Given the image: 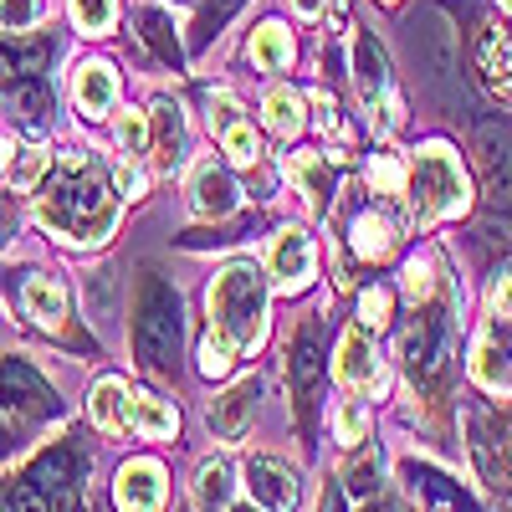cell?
Masks as SVG:
<instances>
[{
    "instance_id": "cell-1",
    "label": "cell",
    "mask_w": 512,
    "mask_h": 512,
    "mask_svg": "<svg viewBox=\"0 0 512 512\" xmlns=\"http://www.w3.org/2000/svg\"><path fill=\"white\" fill-rule=\"evenodd\" d=\"M36 221L72 246H98L118 226V190L93 154L52 159L47 180L36 185Z\"/></svg>"
},
{
    "instance_id": "cell-2",
    "label": "cell",
    "mask_w": 512,
    "mask_h": 512,
    "mask_svg": "<svg viewBox=\"0 0 512 512\" xmlns=\"http://www.w3.org/2000/svg\"><path fill=\"white\" fill-rule=\"evenodd\" d=\"M262 338H267V277L246 262H236L210 287V333L200 344V369L210 379H221Z\"/></svg>"
},
{
    "instance_id": "cell-3",
    "label": "cell",
    "mask_w": 512,
    "mask_h": 512,
    "mask_svg": "<svg viewBox=\"0 0 512 512\" xmlns=\"http://www.w3.org/2000/svg\"><path fill=\"white\" fill-rule=\"evenodd\" d=\"M405 195H410V221L415 226H436L446 216H461V210L472 205V185H466V169H461L456 149L451 144H425L415 154Z\"/></svg>"
},
{
    "instance_id": "cell-4",
    "label": "cell",
    "mask_w": 512,
    "mask_h": 512,
    "mask_svg": "<svg viewBox=\"0 0 512 512\" xmlns=\"http://www.w3.org/2000/svg\"><path fill=\"white\" fill-rule=\"evenodd\" d=\"M180 338H185V318H180V292L149 277L139 287V303H134V354L154 369L169 374L180 359Z\"/></svg>"
},
{
    "instance_id": "cell-5",
    "label": "cell",
    "mask_w": 512,
    "mask_h": 512,
    "mask_svg": "<svg viewBox=\"0 0 512 512\" xmlns=\"http://www.w3.org/2000/svg\"><path fill=\"white\" fill-rule=\"evenodd\" d=\"M354 82H359V93H364V108L374 113V123L384 118V128H400L405 123V103L395 93V82H390V57H384V47L359 31L354 36Z\"/></svg>"
},
{
    "instance_id": "cell-6",
    "label": "cell",
    "mask_w": 512,
    "mask_h": 512,
    "mask_svg": "<svg viewBox=\"0 0 512 512\" xmlns=\"http://www.w3.org/2000/svg\"><path fill=\"white\" fill-rule=\"evenodd\" d=\"M400 359H405L415 384H436L446 374V359H451V323H446V313H415V323L400 338Z\"/></svg>"
},
{
    "instance_id": "cell-7",
    "label": "cell",
    "mask_w": 512,
    "mask_h": 512,
    "mask_svg": "<svg viewBox=\"0 0 512 512\" xmlns=\"http://www.w3.org/2000/svg\"><path fill=\"white\" fill-rule=\"evenodd\" d=\"M0 410H11L16 420H52L57 395L26 359H0Z\"/></svg>"
},
{
    "instance_id": "cell-8",
    "label": "cell",
    "mask_w": 512,
    "mask_h": 512,
    "mask_svg": "<svg viewBox=\"0 0 512 512\" xmlns=\"http://www.w3.org/2000/svg\"><path fill=\"white\" fill-rule=\"evenodd\" d=\"M26 482L52 502V512H82V456L77 451H41Z\"/></svg>"
},
{
    "instance_id": "cell-9",
    "label": "cell",
    "mask_w": 512,
    "mask_h": 512,
    "mask_svg": "<svg viewBox=\"0 0 512 512\" xmlns=\"http://www.w3.org/2000/svg\"><path fill=\"white\" fill-rule=\"evenodd\" d=\"M477 154H482L492 216L512 221V123H482L477 128Z\"/></svg>"
},
{
    "instance_id": "cell-10",
    "label": "cell",
    "mask_w": 512,
    "mask_h": 512,
    "mask_svg": "<svg viewBox=\"0 0 512 512\" xmlns=\"http://www.w3.org/2000/svg\"><path fill=\"white\" fill-rule=\"evenodd\" d=\"M472 456L487 482H512V415L507 410H472Z\"/></svg>"
},
{
    "instance_id": "cell-11",
    "label": "cell",
    "mask_w": 512,
    "mask_h": 512,
    "mask_svg": "<svg viewBox=\"0 0 512 512\" xmlns=\"http://www.w3.org/2000/svg\"><path fill=\"white\" fill-rule=\"evenodd\" d=\"M472 379L492 395H512V318L487 313V328L472 349Z\"/></svg>"
},
{
    "instance_id": "cell-12",
    "label": "cell",
    "mask_w": 512,
    "mask_h": 512,
    "mask_svg": "<svg viewBox=\"0 0 512 512\" xmlns=\"http://www.w3.org/2000/svg\"><path fill=\"white\" fill-rule=\"evenodd\" d=\"M313 272H318V251H313V236L308 231H282L277 241H272V251H267V277H272V287L277 292H303L308 282H313Z\"/></svg>"
},
{
    "instance_id": "cell-13",
    "label": "cell",
    "mask_w": 512,
    "mask_h": 512,
    "mask_svg": "<svg viewBox=\"0 0 512 512\" xmlns=\"http://www.w3.org/2000/svg\"><path fill=\"white\" fill-rule=\"evenodd\" d=\"M164 492H169L164 466H159V461H149V456L128 461L123 472H118V482H113L118 512H164Z\"/></svg>"
},
{
    "instance_id": "cell-14",
    "label": "cell",
    "mask_w": 512,
    "mask_h": 512,
    "mask_svg": "<svg viewBox=\"0 0 512 512\" xmlns=\"http://www.w3.org/2000/svg\"><path fill=\"white\" fill-rule=\"evenodd\" d=\"M246 492L262 512H292L297 507V477L292 466L272 461V456H251L246 461Z\"/></svg>"
},
{
    "instance_id": "cell-15",
    "label": "cell",
    "mask_w": 512,
    "mask_h": 512,
    "mask_svg": "<svg viewBox=\"0 0 512 512\" xmlns=\"http://www.w3.org/2000/svg\"><path fill=\"white\" fill-rule=\"evenodd\" d=\"M333 369H338V379H344L349 390H364V395L384 390V369H379V359H374V349H369V338H364V323L338 338V359H333Z\"/></svg>"
},
{
    "instance_id": "cell-16",
    "label": "cell",
    "mask_w": 512,
    "mask_h": 512,
    "mask_svg": "<svg viewBox=\"0 0 512 512\" xmlns=\"http://www.w3.org/2000/svg\"><path fill=\"white\" fill-rule=\"evenodd\" d=\"M287 175L297 180V190H303V200H308L313 216H328V205H333V195H338V169H333V159L297 149V154L287 159Z\"/></svg>"
},
{
    "instance_id": "cell-17",
    "label": "cell",
    "mask_w": 512,
    "mask_h": 512,
    "mask_svg": "<svg viewBox=\"0 0 512 512\" xmlns=\"http://www.w3.org/2000/svg\"><path fill=\"white\" fill-rule=\"evenodd\" d=\"M210 128L221 134L231 164H256V154H262V149H256V128L241 118V108H236L231 93H216V98H210Z\"/></svg>"
},
{
    "instance_id": "cell-18",
    "label": "cell",
    "mask_w": 512,
    "mask_h": 512,
    "mask_svg": "<svg viewBox=\"0 0 512 512\" xmlns=\"http://www.w3.org/2000/svg\"><path fill=\"white\" fill-rule=\"evenodd\" d=\"M256 395H262V384H256V379H236L226 395H216V400H210V410H205L210 431H216V436H226V441H236V436L246 431L251 410H256Z\"/></svg>"
},
{
    "instance_id": "cell-19",
    "label": "cell",
    "mask_w": 512,
    "mask_h": 512,
    "mask_svg": "<svg viewBox=\"0 0 512 512\" xmlns=\"http://www.w3.org/2000/svg\"><path fill=\"white\" fill-rule=\"evenodd\" d=\"M72 98H77L82 118H103L118 103V72L108 62H82L72 77Z\"/></svg>"
},
{
    "instance_id": "cell-20",
    "label": "cell",
    "mask_w": 512,
    "mask_h": 512,
    "mask_svg": "<svg viewBox=\"0 0 512 512\" xmlns=\"http://www.w3.org/2000/svg\"><path fill=\"white\" fill-rule=\"evenodd\" d=\"M149 149H154L159 169H175L185 159V113H180V103H169V98L154 103V113H149Z\"/></svg>"
},
{
    "instance_id": "cell-21",
    "label": "cell",
    "mask_w": 512,
    "mask_h": 512,
    "mask_svg": "<svg viewBox=\"0 0 512 512\" xmlns=\"http://www.w3.org/2000/svg\"><path fill=\"white\" fill-rule=\"evenodd\" d=\"M236 180L226 175V169H216V164H200L195 169V185H190V205H195V216H205V221H221V216H231L236 210Z\"/></svg>"
},
{
    "instance_id": "cell-22",
    "label": "cell",
    "mask_w": 512,
    "mask_h": 512,
    "mask_svg": "<svg viewBox=\"0 0 512 512\" xmlns=\"http://www.w3.org/2000/svg\"><path fill=\"white\" fill-rule=\"evenodd\" d=\"M405 477H410V492L425 502V512H477V502L461 492V482L431 472V466H410Z\"/></svg>"
},
{
    "instance_id": "cell-23",
    "label": "cell",
    "mask_w": 512,
    "mask_h": 512,
    "mask_svg": "<svg viewBox=\"0 0 512 512\" xmlns=\"http://www.w3.org/2000/svg\"><path fill=\"white\" fill-rule=\"evenodd\" d=\"M477 72L487 77V88L507 98L512 88V36L502 26H482L477 31Z\"/></svg>"
},
{
    "instance_id": "cell-24",
    "label": "cell",
    "mask_w": 512,
    "mask_h": 512,
    "mask_svg": "<svg viewBox=\"0 0 512 512\" xmlns=\"http://www.w3.org/2000/svg\"><path fill=\"white\" fill-rule=\"evenodd\" d=\"M47 67V41H0V88H26Z\"/></svg>"
},
{
    "instance_id": "cell-25",
    "label": "cell",
    "mask_w": 512,
    "mask_h": 512,
    "mask_svg": "<svg viewBox=\"0 0 512 512\" xmlns=\"http://www.w3.org/2000/svg\"><path fill=\"white\" fill-rule=\"evenodd\" d=\"M292 57H297V47H292V31L287 26L262 21V26L251 31V62L262 67V72H287Z\"/></svg>"
},
{
    "instance_id": "cell-26",
    "label": "cell",
    "mask_w": 512,
    "mask_h": 512,
    "mask_svg": "<svg viewBox=\"0 0 512 512\" xmlns=\"http://www.w3.org/2000/svg\"><path fill=\"white\" fill-rule=\"evenodd\" d=\"M262 118H267V128L277 139H297V134H303V123H308V103L297 98L292 88H267Z\"/></svg>"
},
{
    "instance_id": "cell-27",
    "label": "cell",
    "mask_w": 512,
    "mask_h": 512,
    "mask_svg": "<svg viewBox=\"0 0 512 512\" xmlns=\"http://www.w3.org/2000/svg\"><path fill=\"white\" fill-rule=\"evenodd\" d=\"M21 303H26V313H31L41 328H62V323H67V292H62L52 277H31V282L21 287Z\"/></svg>"
},
{
    "instance_id": "cell-28",
    "label": "cell",
    "mask_w": 512,
    "mask_h": 512,
    "mask_svg": "<svg viewBox=\"0 0 512 512\" xmlns=\"http://www.w3.org/2000/svg\"><path fill=\"white\" fill-rule=\"evenodd\" d=\"M287 369H292V390L297 395H313L318 390V374H323V349H318V333L303 328L292 338V349H287Z\"/></svg>"
},
{
    "instance_id": "cell-29",
    "label": "cell",
    "mask_w": 512,
    "mask_h": 512,
    "mask_svg": "<svg viewBox=\"0 0 512 512\" xmlns=\"http://www.w3.org/2000/svg\"><path fill=\"white\" fill-rule=\"evenodd\" d=\"M231 487H236V477H231V461H205L200 472H195V512H226L231 507Z\"/></svg>"
},
{
    "instance_id": "cell-30",
    "label": "cell",
    "mask_w": 512,
    "mask_h": 512,
    "mask_svg": "<svg viewBox=\"0 0 512 512\" xmlns=\"http://www.w3.org/2000/svg\"><path fill=\"white\" fill-rule=\"evenodd\" d=\"M88 415H93L98 431H123V425H128V390H123V379H98L93 384Z\"/></svg>"
},
{
    "instance_id": "cell-31",
    "label": "cell",
    "mask_w": 512,
    "mask_h": 512,
    "mask_svg": "<svg viewBox=\"0 0 512 512\" xmlns=\"http://www.w3.org/2000/svg\"><path fill=\"white\" fill-rule=\"evenodd\" d=\"M128 425L144 431V436H154V441H164V436H175L180 415L169 410L164 400H154V395H134V400H128Z\"/></svg>"
},
{
    "instance_id": "cell-32",
    "label": "cell",
    "mask_w": 512,
    "mask_h": 512,
    "mask_svg": "<svg viewBox=\"0 0 512 512\" xmlns=\"http://www.w3.org/2000/svg\"><path fill=\"white\" fill-rule=\"evenodd\" d=\"M349 231H354V251L364 256V262H384V256L395 251V226L384 216H374V210H364Z\"/></svg>"
},
{
    "instance_id": "cell-33",
    "label": "cell",
    "mask_w": 512,
    "mask_h": 512,
    "mask_svg": "<svg viewBox=\"0 0 512 512\" xmlns=\"http://www.w3.org/2000/svg\"><path fill=\"white\" fill-rule=\"evenodd\" d=\"M82 36H108L118 26V0H67Z\"/></svg>"
},
{
    "instance_id": "cell-34",
    "label": "cell",
    "mask_w": 512,
    "mask_h": 512,
    "mask_svg": "<svg viewBox=\"0 0 512 512\" xmlns=\"http://www.w3.org/2000/svg\"><path fill=\"white\" fill-rule=\"evenodd\" d=\"M369 185H374L379 195H405V169H400V159H395L390 149L369 159Z\"/></svg>"
},
{
    "instance_id": "cell-35",
    "label": "cell",
    "mask_w": 512,
    "mask_h": 512,
    "mask_svg": "<svg viewBox=\"0 0 512 512\" xmlns=\"http://www.w3.org/2000/svg\"><path fill=\"white\" fill-rule=\"evenodd\" d=\"M118 144L128 149V154H144L149 149V113H118Z\"/></svg>"
},
{
    "instance_id": "cell-36",
    "label": "cell",
    "mask_w": 512,
    "mask_h": 512,
    "mask_svg": "<svg viewBox=\"0 0 512 512\" xmlns=\"http://www.w3.org/2000/svg\"><path fill=\"white\" fill-rule=\"evenodd\" d=\"M36 16H41V0H0V26H6L11 36L36 26Z\"/></svg>"
},
{
    "instance_id": "cell-37",
    "label": "cell",
    "mask_w": 512,
    "mask_h": 512,
    "mask_svg": "<svg viewBox=\"0 0 512 512\" xmlns=\"http://www.w3.org/2000/svg\"><path fill=\"white\" fill-rule=\"evenodd\" d=\"M431 277H436V267H431V262H425V256H415V262L405 267V297H410V303H415V308L425 303V297H431V287H436Z\"/></svg>"
},
{
    "instance_id": "cell-38",
    "label": "cell",
    "mask_w": 512,
    "mask_h": 512,
    "mask_svg": "<svg viewBox=\"0 0 512 512\" xmlns=\"http://www.w3.org/2000/svg\"><path fill=\"white\" fill-rule=\"evenodd\" d=\"M359 323H364V328H384V323H390V292L369 287V292L359 297Z\"/></svg>"
},
{
    "instance_id": "cell-39",
    "label": "cell",
    "mask_w": 512,
    "mask_h": 512,
    "mask_svg": "<svg viewBox=\"0 0 512 512\" xmlns=\"http://www.w3.org/2000/svg\"><path fill=\"white\" fill-rule=\"evenodd\" d=\"M6 512H52V502L21 477V482H11V492H6Z\"/></svg>"
},
{
    "instance_id": "cell-40",
    "label": "cell",
    "mask_w": 512,
    "mask_h": 512,
    "mask_svg": "<svg viewBox=\"0 0 512 512\" xmlns=\"http://www.w3.org/2000/svg\"><path fill=\"white\" fill-rule=\"evenodd\" d=\"M369 436V415L359 410V405H344V410H338V441H344V446H359Z\"/></svg>"
},
{
    "instance_id": "cell-41",
    "label": "cell",
    "mask_w": 512,
    "mask_h": 512,
    "mask_svg": "<svg viewBox=\"0 0 512 512\" xmlns=\"http://www.w3.org/2000/svg\"><path fill=\"white\" fill-rule=\"evenodd\" d=\"M374 477H379V461H374V456H364V461H354V466H349V477H344V482H349V492H354V497H374Z\"/></svg>"
},
{
    "instance_id": "cell-42",
    "label": "cell",
    "mask_w": 512,
    "mask_h": 512,
    "mask_svg": "<svg viewBox=\"0 0 512 512\" xmlns=\"http://www.w3.org/2000/svg\"><path fill=\"white\" fill-rule=\"evenodd\" d=\"M487 313H497V318H512V272L492 282V292H487Z\"/></svg>"
},
{
    "instance_id": "cell-43",
    "label": "cell",
    "mask_w": 512,
    "mask_h": 512,
    "mask_svg": "<svg viewBox=\"0 0 512 512\" xmlns=\"http://www.w3.org/2000/svg\"><path fill=\"white\" fill-rule=\"evenodd\" d=\"M241 6H246V0H205V21H200V26H205V36L216 31V26H221L226 16H236Z\"/></svg>"
},
{
    "instance_id": "cell-44",
    "label": "cell",
    "mask_w": 512,
    "mask_h": 512,
    "mask_svg": "<svg viewBox=\"0 0 512 512\" xmlns=\"http://www.w3.org/2000/svg\"><path fill=\"white\" fill-rule=\"evenodd\" d=\"M118 190H123V195H134V200L144 195V175H139L134 164H123V169H118Z\"/></svg>"
},
{
    "instance_id": "cell-45",
    "label": "cell",
    "mask_w": 512,
    "mask_h": 512,
    "mask_svg": "<svg viewBox=\"0 0 512 512\" xmlns=\"http://www.w3.org/2000/svg\"><path fill=\"white\" fill-rule=\"evenodd\" d=\"M11 231H16V200H0V246L11 241Z\"/></svg>"
},
{
    "instance_id": "cell-46",
    "label": "cell",
    "mask_w": 512,
    "mask_h": 512,
    "mask_svg": "<svg viewBox=\"0 0 512 512\" xmlns=\"http://www.w3.org/2000/svg\"><path fill=\"white\" fill-rule=\"evenodd\" d=\"M292 11L303 16V21H318L323 16V0H292Z\"/></svg>"
},
{
    "instance_id": "cell-47",
    "label": "cell",
    "mask_w": 512,
    "mask_h": 512,
    "mask_svg": "<svg viewBox=\"0 0 512 512\" xmlns=\"http://www.w3.org/2000/svg\"><path fill=\"white\" fill-rule=\"evenodd\" d=\"M0 175H11V144H6V134H0Z\"/></svg>"
},
{
    "instance_id": "cell-48",
    "label": "cell",
    "mask_w": 512,
    "mask_h": 512,
    "mask_svg": "<svg viewBox=\"0 0 512 512\" xmlns=\"http://www.w3.org/2000/svg\"><path fill=\"white\" fill-rule=\"evenodd\" d=\"M323 512H344V497H338V492H328V497H323Z\"/></svg>"
},
{
    "instance_id": "cell-49",
    "label": "cell",
    "mask_w": 512,
    "mask_h": 512,
    "mask_svg": "<svg viewBox=\"0 0 512 512\" xmlns=\"http://www.w3.org/2000/svg\"><path fill=\"white\" fill-rule=\"evenodd\" d=\"M11 451V431H6V420H0V456Z\"/></svg>"
},
{
    "instance_id": "cell-50",
    "label": "cell",
    "mask_w": 512,
    "mask_h": 512,
    "mask_svg": "<svg viewBox=\"0 0 512 512\" xmlns=\"http://www.w3.org/2000/svg\"><path fill=\"white\" fill-rule=\"evenodd\" d=\"M364 512H395V507H384V502H369V507H364Z\"/></svg>"
},
{
    "instance_id": "cell-51",
    "label": "cell",
    "mask_w": 512,
    "mask_h": 512,
    "mask_svg": "<svg viewBox=\"0 0 512 512\" xmlns=\"http://www.w3.org/2000/svg\"><path fill=\"white\" fill-rule=\"evenodd\" d=\"M226 512H262V507H226Z\"/></svg>"
},
{
    "instance_id": "cell-52",
    "label": "cell",
    "mask_w": 512,
    "mask_h": 512,
    "mask_svg": "<svg viewBox=\"0 0 512 512\" xmlns=\"http://www.w3.org/2000/svg\"><path fill=\"white\" fill-rule=\"evenodd\" d=\"M497 6H502V11H507V16H512V0H497Z\"/></svg>"
},
{
    "instance_id": "cell-53",
    "label": "cell",
    "mask_w": 512,
    "mask_h": 512,
    "mask_svg": "<svg viewBox=\"0 0 512 512\" xmlns=\"http://www.w3.org/2000/svg\"><path fill=\"white\" fill-rule=\"evenodd\" d=\"M384 6H395V0H384Z\"/></svg>"
}]
</instances>
